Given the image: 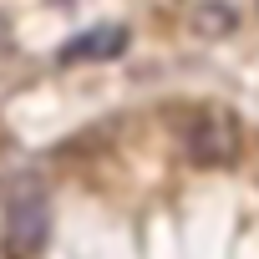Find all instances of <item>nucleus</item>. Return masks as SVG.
Returning a JSON list of instances; mask_svg holds the SVG:
<instances>
[{
    "mask_svg": "<svg viewBox=\"0 0 259 259\" xmlns=\"http://www.w3.org/2000/svg\"><path fill=\"white\" fill-rule=\"evenodd\" d=\"M51 239V198L36 178L16 183L11 203H6V254L11 259H36Z\"/></svg>",
    "mask_w": 259,
    "mask_h": 259,
    "instance_id": "nucleus-1",
    "label": "nucleus"
},
{
    "mask_svg": "<svg viewBox=\"0 0 259 259\" xmlns=\"http://www.w3.org/2000/svg\"><path fill=\"white\" fill-rule=\"evenodd\" d=\"M183 148L193 163L203 168H224L239 158V122L224 112V107H198L188 122H183Z\"/></svg>",
    "mask_w": 259,
    "mask_h": 259,
    "instance_id": "nucleus-2",
    "label": "nucleus"
},
{
    "mask_svg": "<svg viewBox=\"0 0 259 259\" xmlns=\"http://www.w3.org/2000/svg\"><path fill=\"white\" fill-rule=\"evenodd\" d=\"M127 51V26H97V31H81L76 41H66L56 51V61L76 66V61H107V56H122Z\"/></svg>",
    "mask_w": 259,
    "mask_h": 259,
    "instance_id": "nucleus-3",
    "label": "nucleus"
},
{
    "mask_svg": "<svg viewBox=\"0 0 259 259\" xmlns=\"http://www.w3.org/2000/svg\"><path fill=\"white\" fill-rule=\"evenodd\" d=\"M198 26H208V36H224V31L234 26V11H224V6H208V11L198 16Z\"/></svg>",
    "mask_w": 259,
    "mask_h": 259,
    "instance_id": "nucleus-4",
    "label": "nucleus"
},
{
    "mask_svg": "<svg viewBox=\"0 0 259 259\" xmlns=\"http://www.w3.org/2000/svg\"><path fill=\"white\" fill-rule=\"evenodd\" d=\"M0 178H6V168H0Z\"/></svg>",
    "mask_w": 259,
    "mask_h": 259,
    "instance_id": "nucleus-5",
    "label": "nucleus"
}]
</instances>
